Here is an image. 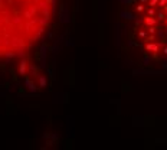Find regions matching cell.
Returning <instances> with one entry per match:
<instances>
[{
    "label": "cell",
    "mask_w": 167,
    "mask_h": 150,
    "mask_svg": "<svg viewBox=\"0 0 167 150\" xmlns=\"http://www.w3.org/2000/svg\"><path fill=\"white\" fill-rule=\"evenodd\" d=\"M117 55L134 74L167 72V0H117Z\"/></svg>",
    "instance_id": "1"
},
{
    "label": "cell",
    "mask_w": 167,
    "mask_h": 150,
    "mask_svg": "<svg viewBox=\"0 0 167 150\" xmlns=\"http://www.w3.org/2000/svg\"><path fill=\"white\" fill-rule=\"evenodd\" d=\"M55 15V0H0V61L22 58L39 44Z\"/></svg>",
    "instance_id": "2"
}]
</instances>
